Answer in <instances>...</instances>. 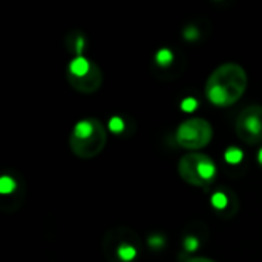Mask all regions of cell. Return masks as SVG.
Listing matches in <instances>:
<instances>
[{
  "instance_id": "obj_10",
  "label": "cell",
  "mask_w": 262,
  "mask_h": 262,
  "mask_svg": "<svg viewBox=\"0 0 262 262\" xmlns=\"http://www.w3.org/2000/svg\"><path fill=\"white\" fill-rule=\"evenodd\" d=\"M201 246V236L196 232H187L183 236V249L187 253H193L200 249Z\"/></svg>"
},
{
  "instance_id": "obj_13",
  "label": "cell",
  "mask_w": 262,
  "mask_h": 262,
  "mask_svg": "<svg viewBox=\"0 0 262 262\" xmlns=\"http://www.w3.org/2000/svg\"><path fill=\"white\" fill-rule=\"evenodd\" d=\"M183 35H184L186 40L195 41V40L200 37V31H198V28H196L195 25H187V26L184 28V31H183Z\"/></svg>"
},
{
  "instance_id": "obj_6",
  "label": "cell",
  "mask_w": 262,
  "mask_h": 262,
  "mask_svg": "<svg viewBox=\"0 0 262 262\" xmlns=\"http://www.w3.org/2000/svg\"><path fill=\"white\" fill-rule=\"evenodd\" d=\"M213 137L212 124L204 118H189L183 121L175 134L177 143L187 150H198L206 147Z\"/></svg>"
},
{
  "instance_id": "obj_1",
  "label": "cell",
  "mask_w": 262,
  "mask_h": 262,
  "mask_svg": "<svg viewBox=\"0 0 262 262\" xmlns=\"http://www.w3.org/2000/svg\"><path fill=\"white\" fill-rule=\"evenodd\" d=\"M247 72L238 63L218 66L206 81V97L218 107H229L238 103L247 91Z\"/></svg>"
},
{
  "instance_id": "obj_11",
  "label": "cell",
  "mask_w": 262,
  "mask_h": 262,
  "mask_svg": "<svg viewBox=\"0 0 262 262\" xmlns=\"http://www.w3.org/2000/svg\"><path fill=\"white\" fill-rule=\"evenodd\" d=\"M155 61H157L158 66L166 68V66L172 64V61H173V52L170 49H167V48H161L157 52V55H155Z\"/></svg>"
},
{
  "instance_id": "obj_8",
  "label": "cell",
  "mask_w": 262,
  "mask_h": 262,
  "mask_svg": "<svg viewBox=\"0 0 262 262\" xmlns=\"http://www.w3.org/2000/svg\"><path fill=\"white\" fill-rule=\"evenodd\" d=\"M212 206L221 215H232L236 209V198L227 190H216L212 195Z\"/></svg>"
},
{
  "instance_id": "obj_9",
  "label": "cell",
  "mask_w": 262,
  "mask_h": 262,
  "mask_svg": "<svg viewBox=\"0 0 262 262\" xmlns=\"http://www.w3.org/2000/svg\"><path fill=\"white\" fill-rule=\"evenodd\" d=\"M84 46H86V37L80 31H71L66 35V48L71 54H74V57L83 55Z\"/></svg>"
},
{
  "instance_id": "obj_5",
  "label": "cell",
  "mask_w": 262,
  "mask_h": 262,
  "mask_svg": "<svg viewBox=\"0 0 262 262\" xmlns=\"http://www.w3.org/2000/svg\"><path fill=\"white\" fill-rule=\"evenodd\" d=\"M66 78L69 84L80 94H94L103 84L101 68L84 55L74 57L69 61Z\"/></svg>"
},
{
  "instance_id": "obj_15",
  "label": "cell",
  "mask_w": 262,
  "mask_h": 262,
  "mask_svg": "<svg viewBox=\"0 0 262 262\" xmlns=\"http://www.w3.org/2000/svg\"><path fill=\"white\" fill-rule=\"evenodd\" d=\"M109 127H111L114 132H118L120 129H123V121H121V118H118V117L112 118L111 123H109Z\"/></svg>"
},
{
  "instance_id": "obj_17",
  "label": "cell",
  "mask_w": 262,
  "mask_h": 262,
  "mask_svg": "<svg viewBox=\"0 0 262 262\" xmlns=\"http://www.w3.org/2000/svg\"><path fill=\"white\" fill-rule=\"evenodd\" d=\"M186 262H215V261H212V259H209V258L196 256V258H189V259H186Z\"/></svg>"
},
{
  "instance_id": "obj_14",
  "label": "cell",
  "mask_w": 262,
  "mask_h": 262,
  "mask_svg": "<svg viewBox=\"0 0 262 262\" xmlns=\"http://www.w3.org/2000/svg\"><path fill=\"white\" fill-rule=\"evenodd\" d=\"M241 158H243V152L238 150L236 147H230V149L226 152V160H227L229 163H238V161H241Z\"/></svg>"
},
{
  "instance_id": "obj_12",
  "label": "cell",
  "mask_w": 262,
  "mask_h": 262,
  "mask_svg": "<svg viewBox=\"0 0 262 262\" xmlns=\"http://www.w3.org/2000/svg\"><path fill=\"white\" fill-rule=\"evenodd\" d=\"M147 246L152 250H163L166 246V238L163 233H150L147 238Z\"/></svg>"
},
{
  "instance_id": "obj_7",
  "label": "cell",
  "mask_w": 262,
  "mask_h": 262,
  "mask_svg": "<svg viewBox=\"0 0 262 262\" xmlns=\"http://www.w3.org/2000/svg\"><path fill=\"white\" fill-rule=\"evenodd\" d=\"M235 130L238 138L249 146H256L262 143L261 104H250L246 109H243L236 118Z\"/></svg>"
},
{
  "instance_id": "obj_3",
  "label": "cell",
  "mask_w": 262,
  "mask_h": 262,
  "mask_svg": "<svg viewBox=\"0 0 262 262\" xmlns=\"http://www.w3.org/2000/svg\"><path fill=\"white\" fill-rule=\"evenodd\" d=\"M103 250L109 262H135L141 250V243L134 230L117 227L106 233Z\"/></svg>"
},
{
  "instance_id": "obj_18",
  "label": "cell",
  "mask_w": 262,
  "mask_h": 262,
  "mask_svg": "<svg viewBox=\"0 0 262 262\" xmlns=\"http://www.w3.org/2000/svg\"><path fill=\"white\" fill-rule=\"evenodd\" d=\"M258 163L262 166V147L259 149V152H258Z\"/></svg>"
},
{
  "instance_id": "obj_16",
  "label": "cell",
  "mask_w": 262,
  "mask_h": 262,
  "mask_svg": "<svg viewBox=\"0 0 262 262\" xmlns=\"http://www.w3.org/2000/svg\"><path fill=\"white\" fill-rule=\"evenodd\" d=\"M195 106H196V103H195V101H193L192 98H187V100H186V101L183 103V107H184L186 111H192V109H193Z\"/></svg>"
},
{
  "instance_id": "obj_4",
  "label": "cell",
  "mask_w": 262,
  "mask_h": 262,
  "mask_svg": "<svg viewBox=\"0 0 262 262\" xmlns=\"http://www.w3.org/2000/svg\"><path fill=\"white\" fill-rule=\"evenodd\" d=\"M178 173L183 181L193 187L206 189L216 177V166L213 160L200 152H190L184 155L178 163Z\"/></svg>"
},
{
  "instance_id": "obj_2",
  "label": "cell",
  "mask_w": 262,
  "mask_h": 262,
  "mask_svg": "<svg viewBox=\"0 0 262 262\" xmlns=\"http://www.w3.org/2000/svg\"><path fill=\"white\" fill-rule=\"evenodd\" d=\"M106 141V127L97 118H83L77 121L69 135L71 152L81 160H92L100 155Z\"/></svg>"
}]
</instances>
